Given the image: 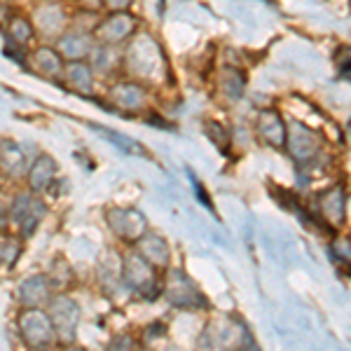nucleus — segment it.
<instances>
[{"label": "nucleus", "instance_id": "f257e3e1", "mask_svg": "<svg viewBox=\"0 0 351 351\" xmlns=\"http://www.w3.org/2000/svg\"><path fill=\"white\" fill-rule=\"evenodd\" d=\"M164 295L169 298V302L178 309H204L206 307V298L202 295L190 281V276L183 269H171L164 281Z\"/></svg>", "mask_w": 351, "mask_h": 351}, {"label": "nucleus", "instance_id": "f03ea898", "mask_svg": "<svg viewBox=\"0 0 351 351\" xmlns=\"http://www.w3.org/2000/svg\"><path fill=\"white\" fill-rule=\"evenodd\" d=\"M19 328L21 335L31 347H47L54 339V321L49 314H45L38 307H28L24 314L19 316Z\"/></svg>", "mask_w": 351, "mask_h": 351}, {"label": "nucleus", "instance_id": "7ed1b4c3", "mask_svg": "<svg viewBox=\"0 0 351 351\" xmlns=\"http://www.w3.org/2000/svg\"><path fill=\"white\" fill-rule=\"evenodd\" d=\"M122 279L129 288L143 293L145 298H155L157 293H160V288H157L160 284H157L155 271L150 269L148 260L141 256V253H134V256H129L124 260Z\"/></svg>", "mask_w": 351, "mask_h": 351}, {"label": "nucleus", "instance_id": "20e7f679", "mask_svg": "<svg viewBox=\"0 0 351 351\" xmlns=\"http://www.w3.org/2000/svg\"><path fill=\"white\" fill-rule=\"evenodd\" d=\"M288 150H291L293 160L295 162H309L316 157V152L321 148V138L319 134H314L309 127L300 122H291L288 124Z\"/></svg>", "mask_w": 351, "mask_h": 351}, {"label": "nucleus", "instance_id": "39448f33", "mask_svg": "<svg viewBox=\"0 0 351 351\" xmlns=\"http://www.w3.org/2000/svg\"><path fill=\"white\" fill-rule=\"evenodd\" d=\"M49 316H52V321H54L56 332L71 342V339L75 337L77 321H80V309H77V304L73 302L71 298L59 295L49 302Z\"/></svg>", "mask_w": 351, "mask_h": 351}, {"label": "nucleus", "instance_id": "423d86ee", "mask_svg": "<svg viewBox=\"0 0 351 351\" xmlns=\"http://www.w3.org/2000/svg\"><path fill=\"white\" fill-rule=\"evenodd\" d=\"M108 225L117 237L138 241L145 234V216L136 208H115L108 213Z\"/></svg>", "mask_w": 351, "mask_h": 351}, {"label": "nucleus", "instance_id": "0eeeda50", "mask_svg": "<svg viewBox=\"0 0 351 351\" xmlns=\"http://www.w3.org/2000/svg\"><path fill=\"white\" fill-rule=\"evenodd\" d=\"M43 213H45V204L33 199L31 195H19L12 202V218L19 223V228L26 237L33 234L36 225L43 220Z\"/></svg>", "mask_w": 351, "mask_h": 351}, {"label": "nucleus", "instance_id": "6e6552de", "mask_svg": "<svg viewBox=\"0 0 351 351\" xmlns=\"http://www.w3.org/2000/svg\"><path fill=\"white\" fill-rule=\"evenodd\" d=\"M134 26H136V21H134L132 14L115 12V14H110L108 19H106L104 24L99 26L96 36H99V40H104L106 45H115V43H122L127 36H132Z\"/></svg>", "mask_w": 351, "mask_h": 351}, {"label": "nucleus", "instance_id": "1a4fd4ad", "mask_svg": "<svg viewBox=\"0 0 351 351\" xmlns=\"http://www.w3.org/2000/svg\"><path fill=\"white\" fill-rule=\"evenodd\" d=\"M258 134H260V138H265L269 145H274V148H281L288 141V127L279 117V112H274V110L260 112Z\"/></svg>", "mask_w": 351, "mask_h": 351}, {"label": "nucleus", "instance_id": "9d476101", "mask_svg": "<svg viewBox=\"0 0 351 351\" xmlns=\"http://www.w3.org/2000/svg\"><path fill=\"white\" fill-rule=\"evenodd\" d=\"M138 253L148 260L150 265H157V267H167L169 258H171V251H169L167 241H164L160 234H152V232H145L138 239Z\"/></svg>", "mask_w": 351, "mask_h": 351}, {"label": "nucleus", "instance_id": "9b49d317", "mask_svg": "<svg viewBox=\"0 0 351 351\" xmlns=\"http://www.w3.org/2000/svg\"><path fill=\"white\" fill-rule=\"evenodd\" d=\"M319 206H321V216H324L330 225H342L344 220V206H347V199H344V190L339 188H332L321 195L319 199Z\"/></svg>", "mask_w": 351, "mask_h": 351}, {"label": "nucleus", "instance_id": "f8f14e48", "mask_svg": "<svg viewBox=\"0 0 351 351\" xmlns=\"http://www.w3.org/2000/svg\"><path fill=\"white\" fill-rule=\"evenodd\" d=\"M19 298L26 307H43L49 300V281L45 276H31L21 284Z\"/></svg>", "mask_w": 351, "mask_h": 351}, {"label": "nucleus", "instance_id": "ddd939ff", "mask_svg": "<svg viewBox=\"0 0 351 351\" xmlns=\"http://www.w3.org/2000/svg\"><path fill=\"white\" fill-rule=\"evenodd\" d=\"M54 173H56V164L52 157L43 155L33 162L31 171H28V183H31L33 190H47L49 183L54 180Z\"/></svg>", "mask_w": 351, "mask_h": 351}, {"label": "nucleus", "instance_id": "4468645a", "mask_svg": "<svg viewBox=\"0 0 351 351\" xmlns=\"http://www.w3.org/2000/svg\"><path fill=\"white\" fill-rule=\"evenodd\" d=\"M112 101H115L117 106H122L124 110H136L143 104V89L134 82L117 84V87L112 89Z\"/></svg>", "mask_w": 351, "mask_h": 351}, {"label": "nucleus", "instance_id": "2eb2a0df", "mask_svg": "<svg viewBox=\"0 0 351 351\" xmlns=\"http://www.w3.org/2000/svg\"><path fill=\"white\" fill-rule=\"evenodd\" d=\"M59 49L66 59H73V61H80L82 56L89 54V38L80 36V33H68L59 40Z\"/></svg>", "mask_w": 351, "mask_h": 351}, {"label": "nucleus", "instance_id": "dca6fc26", "mask_svg": "<svg viewBox=\"0 0 351 351\" xmlns=\"http://www.w3.org/2000/svg\"><path fill=\"white\" fill-rule=\"evenodd\" d=\"M66 77L77 92H92V68L84 61H71L66 66Z\"/></svg>", "mask_w": 351, "mask_h": 351}, {"label": "nucleus", "instance_id": "f3484780", "mask_svg": "<svg viewBox=\"0 0 351 351\" xmlns=\"http://www.w3.org/2000/svg\"><path fill=\"white\" fill-rule=\"evenodd\" d=\"M33 64H36L45 75H56L61 71V56L49 47H40L36 54H33Z\"/></svg>", "mask_w": 351, "mask_h": 351}, {"label": "nucleus", "instance_id": "a211bd4d", "mask_svg": "<svg viewBox=\"0 0 351 351\" xmlns=\"http://www.w3.org/2000/svg\"><path fill=\"white\" fill-rule=\"evenodd\" d=\"M3 167L10 173H19L21 167H24V155H21L14 143H8V141L3 143Z\"/></svg>", "mask_w": 351, "mask_h": 351}, {"label": "nucleus", "instance_id": "6ab92c4d", "mask_svg": "<svg viewBox=\"0 0 351 351\" xmlns=\"http://www.w3.org/2000/svg\"><path fill=\"white\" fill-rule=\"evenodd\" d=\"M243 73L239 71H234V68H225V73H223V89H225V94L230 96V99H237V96H241L243 92Z\"/></svg>", "mask_w": 351, "mask_h": 351}, {"label": "nucleus", "instance_id": "aec40b11", "mask_svg": "<svg viewBox=\"0 0 351 351\" xmlns=\"http://www.w3.org/2000/svg\"><path fill=\"white\" fill-rule=\"evenodd\" d=\"M204 129H206V134L211 136V141L218 145L220 150H228V145H230V134L225 132V129L220 127L218 122H206V124H204Z\"/></svg>", "mask_w": 351, "mask_h": 351}, {"label": "nucleus", "instance_id": "412c9836", "mask_svg": "<svg viewBox=\"0 0 351 351\" xmlns=\"http://www.w3.org/2000/svg\"><path fill=\"white\" fill-rule=\"evenodd\" d=\"M10 33H12V38L16 43H28L33 36V28L26 19H14L12 24H10Z\"/></svg>", "mask_w": 351, "mask_h": 351}, {"label": "nucleus", "instance_id": "4be33fe9", "mask_svg": "<svg viewBox=\"0 0 351 351\" xmlns=\"http://www.w3.org/2000/svg\"><path fill=\"white\" fill-rule=\"evenodd\" d=\"M16 256H19V246H16L14 241L3 239V265L5 267H12Z\"/></svg>", "mask_w": 351, "mask_h": 351}, {"label": "nucleus", "instance_id": "5701e85b", "mask_svg": "<svg viewBox=\"0 0 351 351\" xmlns=\"http://www.w3.org/2000/svg\"><path fill=\"white\" fill-rule=\"evenodd\" d=\"M332 251H335L337 258H342V260H347V263H351V243H349V239H344V237L335 239V243H332Z\"/></svg>", "mask_w": 351, "mask_h": 351}, {"label": "nucleus", "instance_id": "b1692460", "mask_svg": "<svg viewBox=\"0 0 351 351\" xmlns=\"http://www.w3.org/2000/svg\"><path fill=\"white\" fill-rule=\"evenodd\" d=\"M134 349V344H132V337L129 335H120V337H115L112 342L108 344V351H132Z\"/></svg>", "mask_w": 351, "mask_h": 351}, {"label": "nucleus", "instance_id": "393cba45", "mask_svg": "<svg viewBox=\"0 0 351 351\" xmlns=\"http://www.w3.org/2000/svg\"><path fill=\"white\" fill-rule=\"evenodd\" d=\"M82 8H87V10H101V8H104V0H82Z\"/></svg>", "mask_w": 351, "mask_h": 351}, {"label": "nucleus", "instance_id": "a878e982", "mask_svg": "<svg viewBox=\"0 0 351 351\" xmlns=\"http://www.w3.org/2000/svg\"><path fill=\"white\" fill-rule=\"evenodd\" d=\"M344 77H347V80L351 82V61H349L347 66H344Z\"/></svg>", "mask_w": 351, "mask_h": 351}, {"label": "nucleus", "instance_id": "bb28decb", "mask_svg": "<svg viewBox=\"0 0 351 351\" xmlns=\"http://www.w3.org/2000/svg\"><path fill=\"white\" fill-rule=\"evenodd\" d=\"M349 134H351V124H349Z\"/></svg>", "mask_w": 351, "mask_h": 351}]
</instances>
